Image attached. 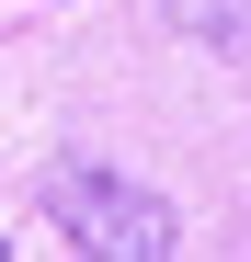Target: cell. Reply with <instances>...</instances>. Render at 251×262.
<instances>
[{"instance_id": "1", "label": "cell", "mask_w": 251, "mask_h": 262, "mask_svg": "<svg viewBox=\"0 0 251 262\" xmlns=\"http://www.w3.org/2000/svg\"><path fill=\"white\" fill-rule=\"evenodd\" d=\"M46 216H57L69 251H103V262H160V251H172V205H160L149 183H126L114 160L46 171Z\"/></svg>"}, {"instance_id": "2", "label": "cell", "mask_w": 251, "mask_h": 262, "mask_svg": "<svg viewBox=\"0 0 251 262\" xmlns=\"http://www.w3.org/2000/svg\"><path fill=\"white\" fill-rule=\"evenodd\" d=\"M0 251H12V239H0Z\"/></svg>"}]
</instances>
